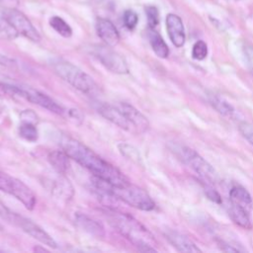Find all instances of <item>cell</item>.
I'll list each match as a JSON object with an SVG mask.
<instances>
[{
	"instance_id": "277c9868",
	"label": "cell",
	"mask_w": 253,
	"mask_h": 253,
	"mask_svg": "<svg viewBox=\"0 0 253 253\" xmlns=\"http://www.w3.org/2000/svg\"><path fill=\"white\" fill-rule=\"evenodd\" d=\"M51 66L60 78L80 92L88 96H94L98 92V85L94 79L73 63L56 58L51 62Z\"/></svg>"
},
{
	"instance_id": "d4e9b609",
	"label": "cell",
	"mask_w": 253,
	"mask_h": 253,
	"mask_svg": "<svg viewBox=\"0 0 253 253\" xmlns=\"http://www.w3.org/2000/svg\"><path fill=\"white\" fill-rule=\"evenodd\" d=\"M210 101H211V104L215 107V109L224 116L230 117L234 112L232 106L230 104H228L226 101H225L224 99L220 98V97H217V96L213 95L211 97Z\"/></svg>"
},
{
	"instance_id": "83f0119b",
	"label": "cell",
	"mask_w": 253,
	"mask_h": 253,
	"mask_svg": "<svg viewBox=\"0 0 253 253\" xmlns=\"http://www.w3.org/2000/svg\"><path fill=\"white\" fill-rule=\"evenodd\" d=\"M123 22L127 29L134 30L139 23V16L135 11L127 10L123 15Z\"/></svg>"
},
{
	"instance_id": "8992f818",
	"label": "cell",
	"mask_w": 253,
	"mask_h": 253,
	"mask_svg": "<svg viewBox=\"0 0 253 253\" xmlns=\"http://www.w3.org/2000/svg\"><path fill=\"white\" fill-rule=\"evenodd\" d=\"M6 223L11 224L17 227H20L24 232H26L27 234H29L30 236H32L33 238H35L43 244L54 249L57 248V243L56 242V240L45 229H43L39 225L34 223L32 220L11 211Z\"/></svg>"
},
{
	"instance_id": "e0dca14e",
	"label": "cell",
	"mask_w": 253,
	"mask_h": 253,
	"mask_svg": "<svg viewBox=\"0 0 253 253\" xmlns=\"http://www.w3.org/2000/svg\"><path fill=\"white\" fill-rule=\"evenodd\" d=\"M48 159L54 169L59 174H66L70 169V157L64 150H55L50 152Z\"/></svg>"
},
{
	"instance_id": "e575fe53",
	"label": "cell",
	"mask_w": 253,
	"mask_h": 253,
	"mask_svg": "<svg viewBox=\"0 0 253 253\" xmlns=\"http://www.w3.org/2000/svg\"><path fill=\"white\" fill-rule=\"evenodd\" d=\"M0 65L6 67H14L16 65V61L13 58L8 57L7 56L0 54Z\"/></svg>"
},
{
	"instance_id": "f546056e",
	"label": "cell",
	"mask_w": 253,
	"mask_h": 253,
	"mask_svg": "<svg viewBox=\"0 0 253 253\" xmlns=\"http://www.w3.org/2000/svg\"><path fill=\"white\" fill-rule=\"evenodd\" d=\"M4 96H18L17 86L0 82V97Z\"/></svg>"
},
{
	"instance_id": "6da1fadb",
	"label": "cell",
	"mask_w": 253,
	"mask_h": 253,
	"mask_svg": "<svg viewBox=\"0 0 253 253\" xmlns=\"http://www.w3.org/2000/svg\"><path fill=\"white\" fill-rule=\"evenodd\" d=\"M60 145L70 159H73L79 165L86 168L94 177L115 186L130 182L125 174L122 173L116 166L103 159L82 142L69 137H63L60 141Z\"/></svg>"
},
{
	"instance_id": "5b68a950",
	"label": "cell",
	"mask_w": 253,
	"mask_h": 253,
	"mask_svg": "<svg viewBox=\"0 0 253 253\" xmlns=\"http://www.w3.org/2000/svg\"><path fill=\"white\" fill-rule=\"evenodd\" d=\"M0 191L13 196L30 211L36 207L37 197L31 188L20 179L1 171H0Z\"/></svg>"
},
{
	"instance_id": "836d02e7",
	"label": "cell",
	"mask_w": 253,
	"mask_h": 253,
	"mask_svg": "<svg viewBox=\"0 0 253 253\" xmlns=\"http://www.w3.org/2000/svg\"><path fill=\"white\" fill-rule=\"evenodd\" d=\"M244 55L246 57L247 65L253 74V47L252 46H246L244 48Z\"/></svg>"
},
{
	"instance_id": "7a4b0ae2",
	"label": "cell",
	"mask_w": 253,
	"mask_h": 253,
	"mask_svg": "<svg viewBox=\"0 0 253 253\" xmlns=\"http://www.w3.org/2000/svg\"><path fill=\"white\" fill-rule=\"evenodd\" d=\"M109 224L142 252H156V240L152 233L129 214L110 209L105 213Z\"/></svg>"
},
{
	"instance_id": "9c48e42d",
	"label": "cell",
	"mask_w": 253,
	"mask_h": 253,
	"mask_svg": "<svg viewBox=\"0 0 253 253\" xmlns=\"http://www.w3.org/2000/svg\"><path fill=\"white\" fill-rule=\"evenodd\" d=\"M2 17L5 18L19 35L24 36L32 42L38 43L41 41V35L34 27L28 17L21 11L15 8H7L3 11Z\"/></svg>"
},
{
	"instance_id": "4316f807",
	"label": "cell",
	"mask_w": 253,
	"mask_h": 253,
	"mask_svg": "<svg viewBox=\"0 0 253 253\" xmlns=\"http://www.w3.org/2000/svg\"><path fill=\"white\" fill-rule=\"evenodd\" d=\"M145 14L149 29H155L159 23V14L157 8L154 6H147L145 8Z\"/></svg>"
},
{
	"instance_id": "ac0fdd59",
	"label": "cell",
	"mask_w": 253,
	"mask_h": 253,
	"mask_svg": "<svg viewBox=\"0 0 253 253\" xmlns=\"http://www.w3.org/2000/svg\"><path fill=\"white\" fill-rule=\"evenodd\" d=\"M229 199L230 203L235 204L247 212H250L253 206L252 198L247 190H245L243 187L235 186L233 187L229 192Z\"/></svg>"
},
{
	"instance_id": "30bf717a",
	"label": "cell",
	"mask_w": 253,
	"mask_h": 253,
	"mask_svg": "<svg viewBox=\"0 0 253 253\" xmlns=\"http://www.w3.org/2000/svg\"><path fill=\"white\" fill-rule=\"evenodd\" d=\"M18 96L26 99L27 101L38 105L54 114L59 115V116H64L65 114V109L57 104L54 99H52L50 96L47 94L34 89L32 87H18Z\"/></svg>"
},
{
	"instance_id": "3957f363",
	"label": "cell",
	"mask_w": 253,
	"mask_h": 253,
	"mask_svg": "<svg viewBox=\"0 0 253 253\" xmlns=\"http://www.w3.org/2000/svg\"><path fill=\"white\" fill-rule=\"evenodd\" d=\"M95 190L105 191L116 197L118 200L125 204L144 212L152 211L155 208V203L149 196V194L142 188L128 182L126 184L115 186L102 179L94 177Z\"/></svg>"
},
{
	"instance_id": "f1b7e54d",
	"label": "cell",
	"mask_w": 253,
	"mask_h": 253,
	"mask_svg": "<svg viewBox=\"0 0 253 253\" xmlns=\"http://www.w3.org/2000/svg\"><path fill=\"white\" fill-rule=\"evenodd\" d=\"M119 150L122 153V155H124L126 158L128 159H138L139 158V153L137 151V149H135L132 145H129L127 143H121L119 144Z\"/></svg>"
},
{
	"instance_id": "52a82bcc",
	"label": "cell",
	"mask_w": 253,
	"mask_h": 253,
	"mask_svg": "<svg viewBox=\"0 0 253 253\" xmlns=\"http://www.w3.org/2000/svg\"><path fill=\"white\" fill-rule=\"evenodd\" d=\"M92 54L109 71L115 74L129 73V67L126 59L117 52L112 50V47L107 45L94 46L92 48Z\"/></svg>"
},
{
	"instance_id": "7c38bea8",
	"label": "cell",
	"mask_w": 253,
	"mask_h": 253,
	"mask_svg": "<svg viewBox=\"0 0 253 253\" xmlns=\"http://www.w3.org/2000/svg\"><path fill=\"white\" fill-rule=\"evenodd\" d=\"M97 110H98L99 114L102 117H104L106 120L110 121L117 127H119L125 131L133 133V130H132V127H131L129 121L127 120V118L125 117L124 113L122 112V110L119 108L118 105L114 106V105L107 104V103H101L98 105Z\"/></svg>"
},
{
	"instance_id": "484cf974",
	"label": "cell",
	"mask_w": 253,
	"mask_h": 253,
	"mask_svg": "<svg viewBox=\"0 0 253 253\" xmlns=\"http://www.w3.org/2000/svg\"><path fill=\"white\" fill-rule=\"evenodd\" d=\"M208 56V47L207 44L203 41H198L192 50V56L194 59L203 60Z\"/></svg>"
},
{
	"instance_id": "cb8c5ba5",
	"label": "cell",
	"mask_w": 253,
	"mask_h": 253,
	"mask_svg": "<svg viewBox=\"0 0 253 253\" xmlns=\"http://www.w3.org/2000/svg\"><path fill=\"white\" fill-rule=\"evenodd\" d=\"M18 36L17 31L5 18H0V40L11 41L15 40Z\"/></svg>"
},
{
	"instance_id": "4dcf8cb0",
	"label": "cell",
	"mask_w": 253,
	"mask_h": 253,
	"mask_svg": "<svg viewBox=\"0 0 253 253\" xmlns=\"http://www.w3.org/2000/svg\"><path fill=\"white\" fill-rule=\"evenodd\" d=\"M239 132L253 145V126L249 123L243 122L239 125Z\"/></svg>"
},
{
	"instance_id": "ffe728a7",
	"label": "cell",
	"mask_w": 253,
	"mask_h": 253,
	"mask_svg": "<svg viewBox=\"0 0 253 253\" xmlns=\"http://www.w3.org/2000/svg\"><path fill=\"white\" fill-rule=\"evenodd\" d=\"M248 214L249 212H247L243 208L230 203V206L228 209V215L237 225L243 228H251V222Z\"/></svg>"
},
{
	"instance_id": "8fae6325",
	"label": "cell",
	"mask_w": 253,
	"mask_h": 253,
	"mask_svg": "<svg viewBox=\"0 0 253 253\" xmlns=\"http://www.w3.org/2000/svg\"><path fill=\"white\" fill-rule=\"evenodd\" d=\"M117 105L122 110L127 120L129 121L132 127L133 133L142 134L148 130L149 122L147 118L142 113H141L137 108H135L133 105L126 102H121Z\"/></svg>"
},
{
	"instance_id": "d6a6232c",
	"label": "cell",
	"mask_w": 253,
	"mask_h": 253,
	"mask_svg": "<svg viewBox=\"0 0 253 253\" xmlns=\"http://www.w3.org/2000/svg\"><path fill=\"white\" fill-rule=\"evenodd\" d=\"M20 118H21L22 122H29V123H33L36 125L39 121L37 114L33 110H24L20 114Z\"/></svg>"
},
{
	"instance_id": "603a6c76",
	"label": "cell",
	"mask_w": 253,
	"mask_h": 253,
	"mask_svg": "<svg viewBox=\"0 0 253 253\" xmlns=\"http://www.w3.org/2000/svg\"><path fill=\"white\" fill-rule=\"evenodd\" d=\"M54 192L64 200L70 199L73 196L72 186L70 185L69 181L65 178H59V180L56 182L54 188Z\"/></svg>"
},
{
	"instance_id": "7402d4cb",
	"label": "cell",
	"mask_w": 253,
	"mask_h": 253,
	"mask_svg": "<svg viewBox=\"0 0 253 253\" xmlns=\"http://www.w3.org/2000/svg\"><path fill=\"white\" fill-rule=\"evenodd\" d=\"M50 25L57 34H59L63 38H70L72 36L71 27L58 16L52 17L50 19Z\"/></svg>"
},
{
	"instance_id": "1f68e13d",
	"label": "cell",
	"mask_w": 253,
	"mask_h": 253,
	"mask_svg": "<svg viewBox=\"0 0 253 253\" xmlns=\"http://www.w3.org/2000/svg\"><path fill=\"white\" fill-rule=\"evenodd\" d=\"M204 187V192L206 194V196L213 202L217 203V204H221L222 203V197L221 195L212 187L210 186L209 184H204L203 185Z\"/></svg>"
},
{
	"instance_id": "9a60e30c",
	"label": "cell",
	"mask_w": 253,
	"mask_h": 253,
	"mask_svg": "<svg viewBox=\"0 0 253 253\" xmlns=\"http://www.w3.org/2000/svg\"><path fill=\"white\" fill-rule=\"evenodd\" d=\"M75 224L80 229L97 238L105 236L104 226L98 221L94 220L93 218H90L85 214H76Z\"/></svg>"
},
{
	"instance_id": "d6986e66",
	"label": "cell",
	"mask_w": 253,
	"mask_h": 253,
	"mask_svg": "<svg viewBox=\"0 0 253 253\" xmlns=\"http://www.w3.org/2000/svg\"><path fill=\"white\" fill-rule=\"evenodd\" d=\"M148 39L153 52L158 57L166 58L169 56V48H168L162 37L154 29H149Z\"/></svg>"
},
{
	"instance_id": "d590c367",
	"label": "cell",
	"mask_w": 253,
	"mask_h": 253,
	"mask_svg": "<svg viewBox=\"0 0 253 253\" xmlns=\"http://www.w3.org/2000/svg\"><path fill=\"white\" fill-rule=\"evenodd\" d=\"M95 1H96V2H101L102 0H95Z\"/></svg>"
},
{
	"instance_id": "5bb4252c",
	"label": "cell",
	"mask_w": 253,
	"mask_h": 253,
	"mask_svg": "<svg viewBox=\"0 0 253 253\" xmlns=\"http://www.w3.org/2000/svg\"><path fill=\"white\" fill-rule=\"evenodd\" d=\"M96 32L104 44L109 47H115L120 42V34L118 29L108 19L99 18L97 20Z\"/></svg>"
},
{
	"instance_id": "44dd1931",
	"label": "cell",
	"mask_w": 253,
	"mask_h": 253,
	"mask_svg": "<svg viewBox=\"0 0 253 253\" xmlns=\"http://www.w3.org/2000/svg\"><path fill=\"white\" fill-rule=\"evenodd\" d=\"M19 136L29 142H35L39 138V133L36 124L22 122L19 127Z\"/></svg>"
},
{
	"instance_id": "2e32d148",
	"label": "cell",
	"mask_w": 253,
	"mask_h": 253,
	"mask_svg": "<svg viewBox=\"0 0 253 253\" xmlns=\"http://www.w3.org/2000/svg\"><path fill=\"white\" fill-rule=\"evenodd\" d=\"M165 236L178 251L180 252H201V250L196 246V244L189 239L186 235L175 231L168 230L165 232Z\"/></svg>"
},
{
	"instance_id": "ba28073f",
	"label": "cell",
	"mask_w": 253,
	"mask_h": 253,
	"mask_svg": "<svg viewBox=\"0 0 253 253\" xmlns=\"http://www.w3.org/2000/svg\"><path fill=\"white\" fill-rule=\"evenodd\" d=\"M180 154L185 163L199 174V176L206 182L214 183L218 179V175L210 163H208L200 154L189 147H181Z\"/></svg>"
},
{
	"instance_id": "4fadbf2b",
	"label": "cell",
	"mask_w": 253,
	"mask_h": 253,
	"mask_svg": "<svg viewBox=\"0 0 253 253\" xmlns=\"http://www.w3.org/2000/svg\"><path fill=\"white\" fill-rule=\"evenodd\" d=\"M166 29L172 44L176 48L184 46L186 35L181 18L175 14H168L166 17Z\"/></svg>"
}]
</instances>
